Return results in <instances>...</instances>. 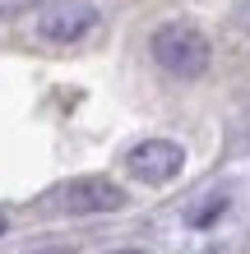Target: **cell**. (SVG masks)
Here are the masks:
<instances>
[{"label":"cell","mask_w":250,"mask_h":254,"mask_svg":"<svg viewBox=\"0 0 250 254\" xmlns=\"http://www.w3.org/2000/svg\"><path fill=\"white\" fill-rule=\"evenodd\" d=\"M227 213V194H209V199L199 203V213H190V222H195V227H209V222H218Z\"/></svg>","instance_id":"5b68a950"},{"label":"cell","mask_w":250,"mask_h":254,"mask_svg":"<svg viewBox=\"0 0 250 254\" xmlns=\"http://www.w3.org/2000/svg\"><path fill=\"white\" fill-rule=\"evenodd\" d=\"M5 227H9V217H5V213H0V236H5Z\"/></svg>","instance_id":"52a82bcc"},{"label":"cell","mask_w":250,"mask_h":254,"mask_svg":"<svg viewBox=\"0 0 250 254\" xmlns=\"http://www.w3.org/2000/svg\"><path fill=\"white\" fill-rule=\"evenodd\" d=\"M107 254H149V250H107Z\"/></svg>","instance_id":"8992f818"},{"label":"cell","mask_w":250,"mask_h":254,"mask_svg":"<svg viewBox=\"0 0 250 254\" xmlns=\"http://www.w3.org/2000/svg\"><path fill=\"white\" fill-rule=\"evenodd\" d=\"M181 167H185V148L171 139H144L125 153V171L144 185H167L181 176Z\"/></svg>","instance_id":"3957f363"},{"label":"cell","mask_w":250,"mask_h":254,"mask_svg":"<svg viewBox=\"0 0 250 254\" xmlns=\"http://www.w3.org/2000/svg\"><path fill=\"white\" fill-rule=\"evenodd\" d=\"M61 208L70 217H97V213H116L125 208V190L107 181V176H79L61 190Z\"/></svg>","instance_id":"277c9868"},{"label":"cell","mask_w":250,"mask_h":254,"mask_svg":"<svg viewBox=\"0 0 250 254\" xmlns=\"http://www.w3.org/2000/svg\"><path fill=\"white\" fill-rule=\"evenodd\" d=\"M97 19L102 14H97V5H88V0H61V5L37 14V37L51 42V47H75V42H83L97 28Z\"/></svg>","instance_id":"7a4b0ae2"},{"label":"cell","mask_w":250,"mask_h":254,"mask_svg":"<svg viewBox=\"0 0 250 254\" xmlns=\"http://www.w3.org/2000/svg\"><path fill=\"white\" fill-rule=\"evenodd\" d=\"M149 51H153L158 69H167L171 79H199V74L209 69V61H213L209 37H204L195 23H185V19H171V23H163V28L153 33Z\"/></svg>","instance_id":"6da1fadb"}]
</instances>
